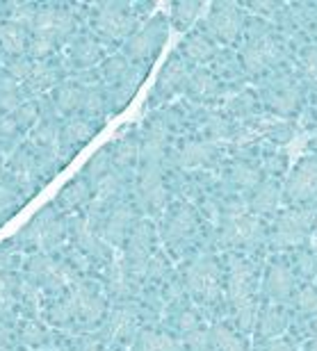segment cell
<instances>
[{"label":"cell","instance_id":"cell-3","mask_svg":"<svg viewBox=\"0 0 317 351\" xmlns=\"http://www.w3.org/2000/svg\"><path fill=\"white\" fill-rule=\"evenodd\" d=\"M279 58H281L279 46L274 44L270 37H260V39L249 41V44H246V48H244V53H242L244 66L249 69L251 73L267 71L270 66L277 64Z\"/></svg>","mask_w":317,"mask_h":351},{"label":"cell","instance_id":"cell-11","mask_svg":"<svg viewBox=\"0 0 317 351\" xmlns=\"http://www.w3.org/2000/svg\"><path fill=\"white\" fill-rule=\"evenodd\" d=\"M292 287V276L285 267H274L267 276V290H270L274 297H285Z\"/></svg>","mask_w":317,"mask_h":351},{"label":"cell","instance_id":"cell-1","mask_svg":"<svg viewBox=\"0 0 317 351\" xmlns=\"http://www.w3.org/2000/svg\"><path fill=\"white\" fill-rule=\"evenodd\" d=\"M260 235L258 217L251 215V208L246 201L231 203L224 217V237L233 244H249Z\"/></svg>","mask_w":317,"mask_h":351},{"label":"cell","instance_id":"cell-9","mask_svg":"<svg viewBox=\"0 0 317 351\" xmlns=\"http://www.w3.org/2000/svg\"><path fill=\"white\" fill-rule=\"evenodd\" d=\"M267 103H270V108L281 112V114H287V112H292L297 108L299 91L292 82H277V85L272 87V94H267Z\"/></svg>","mask_w":317,"mask_h":351},{"label":"cell","instance_id":"cell-14","mask_svg":"<svg viewBox=\"0 0 317 351\" xmlns=\"http://www.w3.org/2000/svg\"><path fill=\"white\" fill-rule=\"evenodd\" d=\"M231 178H233V182H237L239 187H253V185H258L260 176H258V169H253L251 165L239 162L231 169Z\"/></svg>","mask_w":317,"mask_h":351},{"label":"cell","instance_id":"cell-20","mask_svg":"<svg viewBox=\"0 0 317 351\" xmlns=\"http://www.w3.org/2000/svg\"><path fill=\"white\" fill-rule=\"evenodd\" d=\"M220 338H222V351H242V347H239V342L235 338H231V335H226L224 331H220Z\"/></svg>","mask_w":317,"mask_h":351},{"label":"cell","instance_id":"cell-21","mask_svg":"<svg viewBox=\"0 0 317 351\" xmlns=\"http://www.w3.org/2000/svg\"><path fill=\"white\" fill-rule=\"evenodd\" d=\"M270 351H290V347H287V345H283V342H279V345H274Z\"/></svg>","mask_w":317,"mask_h":351},{"label":"cell","instance_id":"cell-18","mask_svg":"<svg viewBox=\"0 0 317 351\" xmlns=\"http://www.w3.org/2000/svg\"><path fill=\"white\" fill-rule=\"evenodd\" d=\"M301 306L306 308V311H311V313H315L317 311V292L315 290H306L304 294H301Z\"/></svg>","mask_w":317,"mask_h":351},{"label":"cell","instance_id":"cell-17","mask_svg":"<svg viewBox=\"0 0 317 351\" xmlns=\"http://www.w3.org/2000/svg\"><path fill=\"white\" fill-rule=\"evenodd\" d=\"M208 132H210V137L220 139L228 132V125H226V121H222V119H213V121L208 123Z\"/></svg>","mask_w":317,"mask_h":351},{"label":"cell","instance_id":"cell-13","mask_svg":"<svg viewBox=\"0 0 317 351\" xmlns=\"http://www.w3.org/2000/svg\"><path fill=\"white\" fill-rule=\"evenodd\" d=\"M185 87L192 91L194 96H208L210 91L215 89V80H213V75H208L206 71H196L192 75H187Z\"/></svg>","mask_w":317,"mask_h":351},{"label":"cell","instance_id":"cell-6","mask_svg":"<svg viewBox=\"0 0 317 351\" xmlns=\"http://www.w3.org/2000/svg\"><path fill=\"white\" fill-rule=\"evenodd\" d=\"M185 80H187L185 64H183L180 60H172L165 66V71L160 73V80L156 85V98L158 101H169L174 94H178V91L185 87Z\"/></svg>","mask_w":317,"mask_h":351},{"label":"cell","instance_id":"cell-16","mask_svg":"<svg viewBox=\"0 0 317 351\" xmlns=\"http://www.w3.org/2000/svg\"><path fill=\"white\" fill-rule=\"evenodd\" d=\"M172 10H174L176 23H178V25H189L194 21L196 12L201 10V5H196V3H178V5H174Z\"/></svg>","mask_w":317,"mask_h":351},{"label":"cell","instance_id":"cell-4","mask_svg":"<svg viewBox=\"0 0 317 351\" xmlns=\"http://www.w3.org/2000/svg\"><path fill=\"white\" fill-rule=\"evenodd\" d=\"M285 194L292 201H306L317 194V162L306 160L290 173L285 182Z\"/></svg>","mask_w":317,"mask_h":351},{"label":"cell","instance_id":"cell-12","mask_svg":"<svg viewBox=\"0 0 317 351\" xmlns=\"http://www.w3.org/2000/svg\"><path fill=\"white\" fill-rule=\"evenodd\" d=\"M185 53H187V58L201 62V60H208L210 55L215 53V46H213V41L206 37H192V39H187Z\"/></svg>","mask_w":317,"mask_h":351},{"label":"cell","instance_id":"cell-10","mask_svg":"<svg viewBox=\"0 0 317 351\" xmlns=\"http://www.w3.org/2000/svg\"><path fill=\"white\" fill-rule=\"evenodd\" d=\"M231 297L235 299L239 311L249 306V269L242 263H235L231 271Z\"/></svg>","mask_w":317,"mask_h":351},{"label":"cell","instance_id":"cell-2","mask_svg":"<svg viewBox=\"0 0 317 351\" xmlns=\"http://www.w3.org/2000/svg\"><path fill=\"white\" fill-rule=\"evenodd\" d=\"M315 217L311 210H290L274 226V240L281 247H297L306 240L308 230L313 228Z\"/></svg>","mask_w":317,"mask_h":351},{"label":"cell","instance_id":"cell-19","mask_svg":"<svg viewBox=\"0 0 317 351\" xmlns=\"http://www.w3.org/2000/svg\"><path fill=\"white\" fill-rule=\"evenodd\" d=\"M304 66H306V73L317 82V51H311V53L306 55Z\"/></svg>","mask_w":317,"mask_h":351},{"label":"cell","instance_id":"cell-8","mask_svg":"<svg viewBox=\"0 0 317 351\" xmlns=\"http://www.w3.org/2000/svg\"><path fill=\"white\" fill-rule=\"evenodd\" d=\"M210 158V146L201 142H187L183 144L174 156V165L180 169H199L201 165H206Z\"/></svg>","mask_w":317,"mask_h":351},{"label":"cell","instance_id":"cell-15","mask_svg":"<svg viewBox=\"0 0 317 351\" xmlns=\"http://www.w3.org/2000/svg\"><path fill=\"white\" fill-rule=\"evenodd\" d=\"M277 201H279L277 189L272 185H265L258 189L256 196H253V208H256L258 213H270V210L277 208Z\"/></svg>","mask_w":317,"mask_h":351},{"label":"cell","instance_id":"cell-7","mask_svg":"<svg viewBox=\"0 0 317 351\" xmlns=\"http://www.w3.org/2000/svg\"><path fill=\"white\" fill-rule=\"evenodd\" d=\"M189 290L201 297H210L213 292H217V274L215 267L208 261H196L189 265V269L185 274Z\"/></svg>","mask_w":317,"mask_h":351},{"label":"cell","instance_id":"cell-5","mask_svg":"<svg viewBox=\"0 0 317 351\" xmlns=\"http://www.w3.org/2000/svg\"><path fill=\"white\" fill-rule=\"evenodd\" d=\"M210 32L215 37H220L224 41H231L239 32L242 27V16H239L237 7L235 5H228V3H222L215 7V12L210 14Z\"/></svg>","mask_w":317,"mask_h":351}]
</instances>
